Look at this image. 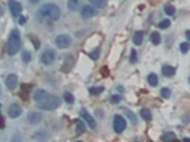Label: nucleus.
I'll list each match as a JSON object with an SVG mask.
<instances>
[{
  "label": "nucleus",
  "instance_id": "8",
  "mask_svg": "<svg viewBox=\"0 0 190 142\" xmlns=\"http://www.w3.org/2000/svg\"><path fill=\"white\" fill-rule=\"evenodd\" d=\"M9 9H10V12H12V14L14 17L19 16V14L21 13V10H23L21 4L19 3V2H16V0H12V2L9 3Z\"/></svg>",
  "mask_w": 190,
  "mask_h": 142
},
{
  "label": "nucleus",
  "instance_id": "15",
  "mask_svg": "<svg viewBox=\"0 0 190 142\" xmlns=\"http://www.w3.org/2000/svg\"><path fill=\"white\" fill-rule=\"evenodd\" d=\"M143 36H145L143 31H140V30L136 31L134 34H133V43H134L136 46H140L142 43H143Z\"/></svg>",
  "mask_w": 190,
  "mask_h": 142
},
{
  "label": "nucleus",
  "instance_id": "28",
  "mask_svg": "<svg viewBox=\"0 0 190 142\" xmlns=\"http://www.w3.org/2000/svg\"><path fill=\"white\" fill-rule=\"evenodd\" d=\"M124 112H126V115H127V117H129V119H130V121H132L133 124H136V122H137L136 115H134V114H133L132 111H130V110H124Z\"/></svg>",
  "mask_w": 190,
  "mask_h": 142
},
{
  "label": "nucleus",
  "instance_id": "32",
  "mask_svg": "<svg viewBox=\"0 0 190 142\" xmlns=\"http://www.w3.org/2000/svg\"><path fill=\"white\" fill-rule=\"evenodd\" d=\"M189 43H182V44H180V51H182L183 54H186L187 51H189Z\"/></svg>",
  "mask_w": 190,
  "mask_h": 142
},
{
  "label": "nucleus",
  "instance_id": "37",
  "mask_svg": "<svg viewBox=\"0 0 190 142\" xmlns=\"http://www.w3.org/2000/svg\"><path fill=\"white\" fill-rule=\"evenodd\" d=\"M96 115H99V118H103L104 117V112H102L100 110H97V111H96Z\"/></svg>",
  "mask_w": 190,
  "mask_h": 142
},
{
  "label": "nucleus",
  "instance_id": "31",
  "mask_svg": "<svg viewBox=\"0 0 190 142\" xmlns=\"http://www.w3.org/2000/svg\"><path fill=\"white\" fill-rule=\"evenodd\" d=\"M169 26H170V21L169 20H161L160 23H159V28H161V30H166Z\"/></svg>",
  "mask_w": 190,
  "mask_h": 142
},
{
  "label": "nucleus",
  "instance_id": "29",
  "mask_svg": "<svg viewBox=\"0 0 190 142\" xmlns=\"http://www.w3.org/2000/svg\"><path fill=\"white\" fill-rule=\"evenodd\" d=\"M99 54H100V49L97 47V49H95L90 53V58H91V60H97V58H99Z\"/></svg>",
  "mask_w": 190,
  "mask_h": 142
},
{
  "label": "nucleus",
  "instance_id": "41",
  "mask_svg": "<svg viewBox=\"0 0 190 142\" xmlns=\"http://www.w3.org/2000/svg\"><path fill=\"white\" fill-rule=\"evenodd\" d=\"M182 142H190V138H183Z\"/></svg>",
  "mask_w": 190,
  "mask_h": 142
},
{
  "label": "nucleus",
  "instance_id": "19",
  "mask_svg": "<svg viewBox=\"0 0 190 142\" xmlns=\"http://www.w3.org/2000/svg\"><path fill=\"white\" fill-rule=\"evenodd\" d=\"M161 139L165 142H173L174 139H176V134H174V132H166V134H163Z\"/></svg>",
  "mask_w": 190,
  "mask_h": 142
},
{
  "label": "nucleus",
  "instance_id": "20",
  "mask_svg": "<svg viewBox=\"0 0 190 142\" xmlns=\"http://www.w3.org/2000/svg\"><path fill=\"white\" fill-rule=\"evenodd\" d=\"M147 82H149L152 87H156L157 82H159V78H157L156 74H153V73L149 74V75H147Z\"/></svg>",
  "mask_w": 190,
  "mask_h": 142
},
{
  "label": "nucleus",
  "instance_id": "21",
  "mask_svg": "<svg viewBox=\"0 0 190 142\" xmlns=\"http://www.w3.org/2000/svg\"><path fill=\"white\" fill-rule=\"evenodd\" d=\"M140 117L145 119V121H150L152 119V112H150L147 108H143V110L140 111Z\"/></svg>",
  "mask_w": 190,
  "mask_h": 142
},
{
  "label": "nucleus",
  "instance_id": "33",
  "mask_svg": "<svg viewBox=\"0 0 190 142\" xmlns=\"http://www.w3.org/2000/svg\"><path fill=\"white\" fill-rule=\"evenodd\" d=\"M130 63H137V53L136 50H132V53H130Z\"/></svg>",
  "mask_w": 190,
  "mask_h": 142
},
{
  "label": "nucleus",
  "instance_id": "5",
  "mask_svg": "<svg viewBox=\"0 0 190 142\" xmlns=\"http://www.w3.org/2000/svg\"><path fill=\"white\" fill-rule=\"evenodd\" d=\"M54 60H56V53H54V50H46V51H43L41 56H40L41 64H45V65L53 64Z\"/></svg>",
  "mask_w": 190,
  "mask_h": 142
},
{
  "label": "nucleus",
  "instance_id": "13",
  "mask_svg": "<svg viewBox=\"0 0 190 142\" xmlns=\"http://www.w3.org/2000/svg\"><path fill=\"white\" fill-rule=\"evenodd\" d=\"M27 119H29L30 124H33V125H36V124H39V122L43 119V117H41L40 112H29V115H27Z\"/></svg>",
  "mask_w": 190,
  "mask_h": 142
},
{
  "label": "nucleus",
  "instance_id": "24",
  "mask_svg": "<svg viewBox=\"0 0 190 142\" xmlns=\"http://www.w3.org/2000/svg\"><path fill=\"white\" fill-rule=\"evenodd\" d=\"M93 6H96V7H104L106 6V3H107V0H89Z\"/></svg>",
  "mask_w": 190,
  "mask_h": 142
},
{
  "label": "nucleus",
  "instance_id": "18",
  "mask_svg": "<svg viewBox=\"0 0 190 142\" xmlns=\"http://www.w3.org/2000/svg\"><path fill=\"white\" fill-rule=\"evenodd\" d=\"M86 131V125H84V122L80 121V119H77L76 121V132L77 134H83Z\"/></svg>",
  "mask_w": 190,
  "mask_h": 142
},
{
  "label": "nucleus",
  "instance_id": "36",
  "mask_svg": "<svg viewBox=\"0 0 190 142\" xmlns=\"http://www.w3.org/2000/svg\"><path fill=\"white\" fill-rule=\"evenodd\" d=\"M110 101H112L113 104H119V102L122 101V97H120V95H113V97L110 98Z\"/></svg>",
  "mask_w": 190,
  "mask_h": 142
},
{
  "label": "nucleus",
  "instance_id": "27",
  "mask_svg": "<svg viewBox=\"0 0 190 142\" xmlns=\"http://www.w3.org/2000/svg\"><path fill=\"white\" fill-rule=\"evenodd\" d=\"M33 138L39 139V141H45V139L47 138V132H45V131H43V132H37V134L33 135Z\"/></svg>",
  "mask_w": 190,
  "mask_h": 142
},
{
  "label": "nucleus",
  "instance_id": "11",
  "mask_svg": "<svg viewBox=\"0 0 190 142\" xmlns=\"http://www.w3.org/2000/svg\"><path fill=\"white\" fill-rule=\"evenodd\" d=\"M9 117L12 118H19L21 115V108L19 104H12V105L9 107Z\"/></svg>",
  "mask_w": 190,
  "mask_h": 142
},
{
  "label": "nucleus",
  "instance_id": "6",
  "mask_svg": "<svg viewBox=\"0 0 190 142\" xmlns=\"http://www.w3.org/2000/svg\"><path fill=\"white\" fill-rule=\"evenodd\" d=\"M113 128H114V131L117 134L123 132L126 129V119L123 117H120V115H114V118H113Z\"/></svg>",
  "mask_w": 190,
  "mask_h": 142
},
{
  "label": "nucleus",
  "instance_id": "35",
  "mask_svg": "<svg viewBox=\"0 0 190 142\" xmlns=\"http://www.w3.org/2000/svg\"><path fill=\"white\" fill-rule=\"evenodd\" d=\"M12 142H23L20 134H14V135H13V137H12Z\"/></svg>",
  "mask_w": 190,
  "mask_h": 142
},
{
  "label": "nucleus",
  "instance_id": "3",
  "mask_svg": "<svg viewBox=\"0 0 190 142\" xmlns=\"http://www.w3.org/2000/svg\"><path fill=\"white\" fill-rule=\"evenodd\" d=\"M60 104H62V100H60V98L56 97V95H50L49 94L45 101H41L40 104H39V107H40L41 110L53 111V110H56V108H59Z\"/></svg>",
  "mask_w": 190,
  "mask_h": 142
},
{
  "label": "nucleus",
  "instance_id": "22",
  "mask_svg": "<svg viewBox=\"0 0 190 142\" xmlns=\"http://www.w3.org/2000/svg\"><path fill=\"white\" fill-rule=\"evenodd\" d=\"M165 13L167 14V16H173L174 13H176V9H174V6H172V4H166L165 6Z\"/></svg>",
  "mask_w": 190,
  "mask_h": 142
},
{
  "label": "nucleus",
  "instance_id": "14",
  "mask_svg": "<svg viewBox=\"0 0 190 142\" xmlns=\"http://www.w3.org/2000/svg\"><path fill=\"white\" fill-rule=\"evenodd\" d=\"M161 71H163V74H165L166 77H173L174 74H176V70H174V67H172V65H163Z\"/></svg>",
  "mask_w": 190,
  "mask_h": 142
},
{
  "label": "nucleus",
  "instance_id": "16",
  "mask_svg": "<svg viewBox=\"0 0 190 142\" xmlns=\"http://www.w3.org/2000/svg\"><path fill=\"white\" fill-rule=\"evenodd\" d=\"M150 40H152V43L154 46H157V44H160L161 43V36L157 31H153L152 34H150Z\"/></svg>",
  "mask_w": 190,
  "mask_h": 142
},
{
  "label": "nucleus",
  "instance_id": "43",
  "mask_svg": "<svg viewBox=\"0 0 190 142\" xmlns=\"http://www.w3.org/2000/svg\"><path fill=\"white\" fill-rule=\"evenodd\" d=\"M189 82H190V78H189Z\"/></svg>",
  "mask_w": 190,
  "mask_h": 142
},
{
  "label": "nucleus",
  "instance_id": "38",
  "mask_svg": "<svg viewBox=\"0 0 190 142\" xmlns=\"http://www.w3.org/2000/svg\"><path fill=\"white\" fill-rule=\"evenodd\" d=\"M19 23H20V24L26 23V19H25V17H20V19H19Z\"/></svg>",
  "mask_w": 190,
  "mask_h": 142
},
{
  "label": "nucleus",
  "instance_id": "30",
  "mask_svg": "<svg viewBox=\"0 0 190 142\" xmlns=\"http://www.w3.org/2000/svg\"><path fill=\"white\" fill-rule=\"evenodd\" d=\"M160 94H161V97H163V98H170V95H172V91H170L169 88H161Z\"/></svg>",
  "mask_w": 190,
  "mask_h": 142
},
{
  "label": "nucleus",
  "instance_id": "40",
  "mask_svg": "<svg viewBox=\"0 0 190 142\" xmlns=\"http://www.w3.org/2000/svg\"><path fill=\"white\" fill-rule=\"evenodd\" d=\"M30 3H33V4H36V3H39V0H30Z\"/></svg>",
  "mask_w": 190,
  "mask_h": 142
},
{
  "label": "nucleus",
  "instance_id": "39",
  "mask_svg": "<svg viewBox=\"0 0 190 142\" xmlns=\"http://www.w3.org/2000/svg\"><path fill=\"white\" fill-rule=\"evenodd\" d=\"M186 37H187V40L190 41V30H187L186 31Z\"/></svg>",
  "mask_w": 190,
  "mask_h": 142
},
{
  "label": "nucleus",
  "instance_id": "1",
  "mask_svg": "<svg viewBox=\"0 0 190 142\" xmlns=\"http://www.w3.org/2000/svg\"><path fill=\"white\" fill-rule=\"evenodd\" d=\"M39 17L43 19V20H49V21H56L60 19V7H59L57 4H53V3H47L45 6H41L39 9Z\"/></svg>",
  "mask_w": 190,
  "mask_h": 142
},
{
  "label": "nucleus",
  "instance_id": "7",
  "mask_svg": "<svg viewBox=\"0 0 190 142\" xmlns=\"http://www.w3.org/2000/svg\"><path fill=\"white\" fill-rule=\"evenodd\" d=\"M80 114H82V118H83V119L87 122V125L90 126V128H96V121H95V118H93L90 114L87 112L86 108H82V110H80Z\"/></svg>",
  "mask_w": 190,
  "mask_h": 142
},
{
  "label": "nucleus",
  "instance_id": "26",
  "mask_svg": "<svg viewBox=\"0 0 190 142\" xmlns=\"http://www.w3.org/2000/svg\"><path fill=\"white\" fill-rule=\"evenodd\" d=\"M64 101H66L67 104H73V102H75V97H73V94L69 93V91H66V93H64Z\"/></svg>",
  "mask_w": 190,
  "mask_h": 142
},
{
  "label": "nucleus",
  "instance_id": "4",
  "mask_svg": "<svg viewBox=\"0 0 190 142\" xmlns=\"http://www.w3.org/2000/svg\"><path fill=\"white\" fill-rule=\"evenodd\" d=\"M54 43H56V46H57L59 49H69L72 46V43H73V38H72L69 34H60V36L56 37V40H54Z\"/></svg>",
  "mask_w": 190,
  "mask_h": 142
},
{
  "label": "nucleus",
  "instance_id": "25",
  "mask_svg": "<svg viewBox=\"0 0 190 142\" xmlns=\"http://www.w3.org/2000/svg\"><path fill=\"white\" fill-rule=\"evenodd\" d=\"M21 60H23V63H30V60H32V53L30 51H23V54H21Z\"/></svg>",
  "mask_w": 190,
  "mask_h": 142
},
{
  "label": "nucleus",
  "instance_id": "42",
  "mask_svg": "<svg viewBox=\"0 0 190 142\" xmlns=\"http://www.w3.org/2000/svg\"><path fill=\"white\" fill-rule=\"evenodd\" d=\"M77 142H82V141H77Z\"/></svg>",
  "mask_w": 190,
  "mask_h": 142
},
{
  "label": "nucleus",
  "instance_id": "12",
  "mask_svg": "<svg viewBox=\"0 0 190 142\" xmlns=\"http://www.w3.org/2000/svg\"><path fill=\"white\" fill-rule=\"evenodd\" d=\"M47 95H49V93H46L45 89H37V91H34L33 98L37 104H40L41 101H45L46 98H47Z\"/></svg>",
  "mask_w": 190,
  "mask_h": 142
},
{
  "label": "nucleus",
  "instance_id": "10",
  "mask_svg": "<svg viewBox=\"0 0 190 142\" xmlns=\"http://www.w3.org/2000/svg\"><path fill=\"white\" fill-rule=\"evenodd\" d=\"M17 82H19V80H17L16 74H9L7 77H6V87H7L9 89H14V88H16Z\"/></svg>",
  "mask_w": 190,
  "mask_h": 142
},
{
  "label": "nucleus",
  "instance_id": "2",
  "mask_svg": "<svg viewBox=\"0 0 190 142\" xmlns=\"http://www.w3.org/2000/svg\"><path fill=\"white\" fill-rule=\"evenodd\" d=\"M21 49V37L19 30H12L10 36H9V41H7V53L10 56H14L20 51Z\"/></svg>",
  "mask_w": 190,
  "mask_h": 142
},
{
  "label": "nucleus",
  "instance_id": "17",
  "mask_svg": "<svg viewBox=\"0 0 190 142\" xmlns=\"http://www.w3.org/2000/svg\"><path fill=\"white\" fill-rule=\"evenodd\" d=\"M79 6H80V0H69V2H67V7H69V10H72V12H76L79 9Z\"/></svg>",
  "mask_w": 190,
  "mask_h": 142
},
{
  "label": "nucleus",
  "instance_id": "34",
  "mask_svg": "<svg viewBox=\"0 0 190 142\" xmlns=\"http://www.w3.org/2000/svg\"><path fill=\"white\" fill-rule=\"evenodd\" d=\"M30 40H32V43H33V46H34V49H36V50H37L39 47H40V41L37 40V37L32 36V37H30Z\"/></svg>",
  "mask_w": 190,
  "mask_h": 142
},
{
  "label": "nucleus",
  "instance_id": "23",
  "mask_svg": "<svg viewBox=\"0 0 190 142\" xmlns=\"http://www.w3.org/2000/svg\"><path fill=\"white\" fill-rule=\"evenodd\" d=\"M104 91L103 87H91L90 89H89V93L91 94V95H99V94H102Z\"/></svg>",
  "mask_w": 190,
  "mask_h": 142
},
{
  "label": "nucleus",
  "instance_id": "9",
  "mask_svg": "<svg viewBox=\"0 0 190 142\" xmlns=\"http://www.w3.org/2000/svg\"><path fill=\"white\" fill-rule=\"evenodd\" d=\"M97 14L96 12V9L93 6H84L82 9V17L83 19H91V17H95Z\"/></svg>",
  "mask_w": 190,
  "mask_h": 142
}]
</instances>
